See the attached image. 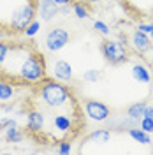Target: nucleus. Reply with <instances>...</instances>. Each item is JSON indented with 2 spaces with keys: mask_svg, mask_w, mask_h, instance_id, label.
<instances>
[{
  "mask_svg": "<svg viewBox=\"0 0 153 155\" xmlns=\"http://www.w3.org/2000/svg\"><path fill=\"white\" fill-rule=\"evenodd\" d=\"M39 16V0H0V35L21 37Z\"/></svg>",
  "mask_w": 153,
  "mask_h": 155,
  "instance_id": "2",
  "label": "nucleus"
},
{
  "mask_svg": "<svg viewBox=\"0 0 153 155\" xmlns=\"http://www.w3.org/2000/svg\"><path fill=\"white\" fill-rule=\"evenodd\" d=\"M48 78L44 53L34 39L0 35V79L14 87H35Z\"/></svg>",
  "mask_w": 153,
  "mask_h": 155,
  "instance_id": "1",
  "label": "nucleus"
},
{
  "mask_svg": "<svg viewBox=\"0 0 153 155\" xmlns=\"http://www.w3.org/2000/svg\"><path fill=\"white\" fill-rule=\"evenodd\" d=\"M70 41V34L67 28L63 27H53L48 30V34L44 35V48L51 51V53H57L60 49H63Z\"/></svg>",
  "mask_w": 153,
  "mask_h": 155,
  "instance_id": "7",
  "label": "nucleus"
},
{
  "mask_svg": "<svg viewBox=\"0 0 153 155\" xmlns=\"http://www.w3.org/2000/svg\"><path fill=\"white\" fill-rule=\"evenodd\" d=\"M111 137H113L111 129H95L81 139V145L77 148V152H90V146L107 145L111 141Z\"/></svg>",
  "mask_w": 153,
  "mask_h": 155,
  "instance_id": "8",
  "label": "nucleus"
},
{
  "mask_svg": "<svg viewBox=\"0 0 153 155\" xmlns=\"http://www.w3.org/2000/svg\"><path fill=\"white\" fill-rule=\"evenodd\" d=\"M129 48L134 49V53H137V55L144 57V55H148V53L153 49V41L148 37L144 32H141L139 28H135L134 32H132V35H130Z\"/></svg>",
  "mask_w": 153,
  "mask_h": 155,
  "instance_id": "9",
  "label": "nucleus"
},
{
  "mask_svg": "<svg viewBox=\"0 0 153 155\" xmlns=\"http://www.w3.org/2000/svg\"><path fill=\"white\" fill-rule=\"evenodd\" d=\"M55 2H57L58 5H65V4H72L74 0H55Z\"/></svg>",
  "mask_w": 153,
  "mask_h": 155,
  "instance_id": "25",
  "label": "nucleus"
},
{
  "mask_svg": "<svg viewBox=\"0 0 153 155\" xmlns=\"http://www.w3.org/2000/svg\"><path fill=\"white\" fill-rule=\"evenodd\" d=\"M146 104H148V102H144V101H137V102H134V104H130V106L127 107V116L139 122V120L144 116Z\"/></svg>",
  "mask_w": 153,
  "mask_h": 155,
  "instance_id": "14",
  "label": "nucleus"
},
{
  "mask_svg": "<svg viewBox=\"0 0 153 155\" xmlns=\"http://www.w3.org/2000/svg\"><path fill=\"white\" fill-rule=\"evenodd\" d=\"M127 134L130 136L135 143H139V145H143V146H148V145H151V143H153L151 134H150V132H146V130H143L139 125L127 129Z\"/></svg>",
  "mask_w": 153,
  "mask_h": 155,
  "instance_id": "13",
  "label": "nucleus"
},
{
  "mask_svg": "<svg viewBox=\"0 0 153 155\" xmlns=\"http://www.w3.org/2000/svg\"><path fill=\"white\" fill-rule=\"evenodd\" d=\"M139 127H141L143 130H146V132L153 134V118L151 116H143V118L139 120Z\"/></svg>",
  "mask_w": 153,
  "mask_h": 155,
  "instance_id": "21",
  "label": "nucleus"
},
{
  "mask_svg": "<svg viewBox=\"0 0 153 155\" xmlns=\"http://www.w3.org/2000/svg\"><path fill=\"white\" fill-rule=\"evenodd\" d=\"M60 14V5L55 0H39V16L44 23H49Z\"/></svg>",
  "mask_w": 153,
  "mask_h": 155,
  "instance_id": "11",
  "label": "nucleus"
},
{
  "mask_svg": "<svg viewBox=\"0 0 153 155\" xmlns=\"http://www.w3.org/2000/svg\"><path fill=\"white\" fill-rule=\"evenodd\" d=\"M25 113H27V134L35 137L37 141L46 143V116L44 113L32 106L28 102H25Z\"/></svg>",
  "mask_w": 153,
  "mask_h": 155,
  "instance_id": "4",
  "label": "nucleus"
},
{
  "mask_svg": "<svg viewBox=\"0 0 153 155\" xmlns=\"http://www.w3.org/2000/svg\"><path fill=\"white\" fill-rule=\"evenodd\" d=\"M146 62H148V65H150V69L153 71V57H150L148 60H146Z\"/></svg>",
  "mask_w": 153,
  "mask_h": 155,
  "instance_id": "26",
  "label": "nucleus"
},
{
  "mask_svg": "<svg viewBox=\"0 0 153 155\" xmlns=\"http://www.w3.org/2000/svg\"><path fill=\"white\" fill-rule=\"evenodd\" d=\"M83 111H85V116L90 118L92 122H97V124H104L111 118V107L104 104L102 101H97V99H85L83 102Z\"/></svg>",
  "mask_w": 153,
  "mask_h": 155,
  "instance_id": "6",
  "label": "nucleus"
},
{
  "mask_svg": "<svg viewBox=\"0 0 153 155\" xmlns=\"http://www.w3.org/2000/svg\"><path fill=\"white\" fill-rule=\"evenodd\" d=\"M58 153H70L72 152V141H60L57 145Z\"/></svg>",
  "mask_w": 153,
  "mask_h": 155,
  "instance_id": "22",
  "label": "nucleus"
},
{
  "mask_svg": "<svg viewBox=\"0 0 153 155\" xmlns=\"http://www.w3.org/2000/svg\"><path fill=\"white\" fill-rule=\"evenodd\" d=\"M100 78H102V71H99V69H88L83 72V81H86V83H97Z\"/></svg>",
  "mask_w": 153,
  "mask_h": 155,
  "instance_id": "17",
  "label": "nucleus"
},
{
  "mask_svg": "<svg viewBox=\"0 0 153 155\" xmlns=\"http://www.w3.org/2000/svg\"><path fill=\"white\" fill-rule=\"evenodd\" d=\"M93 28H95V32H99V34L104 35V37H109V35H111V28L107 27V23L100 21V19H95V21H93Z\"/></svg>",
  "mask_w": 153,
  "mask_h": 155,
  "instance_id": "18",
  "label": "nucleus"
},
{
  "mask_svg": "<svg viewBox=\"0 0 153 155\" xmlns=\"http://www.w3.org/2000/svg\"><path fill=\"white\" fill-rule=\"evenodd\" d=\"M132 19L153 21V0H118Z\"/></svg>",
  "mask_w": 153,
  "mask_h": 155,
  "instance_id": "5",
  "label": "nucleus"
},
{
  "mask_svg": "<svg viewBox=\"0 0 153 155\" xmlns=\"http://www.w3.org/2000/svg\"><path fill=\"white\" fill-rule=\"evenodd\" d=\"M150 88H151V94H153V78H151V81H150Z\"/></svg>",
  "mask_w": 153,
  "mask_h": 155,
  "instance_id": "27",
  "label": "nucleus"
},
{
  "mask_svg": "<svg viewBox=\"0 0 153 155\" xmlns=\"http://www.w3.org/2000/svg\"><path fill=\"white\" fill-rule=\"evenodd\" d=\"M39 30H41V21H39V19H35V21H32V23L28 25V28H27V32H25V37L34 39Z\"/></svg>",
  "mask_w": 153,
  "mask_h": 155,
  "instance_id": "20",
  "label": "nucleus"
},
{
  "mask_svg": "<svg viewBox=\"0 0 153 155\" xmlns=\"http://www.w3.org/2000/svg\"><path fill=\"white\" fill-rule=\"evenodd\" d=\"M144 116H151V118H153V102H148V104H146Z\"/></svg>",
  "mask_w": 153,
  "mask_h": 155,
  "instance_id": "23",
  "label": "nucleus"
},
{
  "mask_svg": "<svg viewBox=\"0 0 153 155\" xmlns=\"http://www.w3.org/2000/svg\"><path fill=\"white\" fill-rule=\"evenodd\" d=\"M135 28H139L141 32H144V34L153 41V21H139Z\"/></svg>",
  "mask_w": 153,
  "mask_h": 155,
  "instance_id": "19",
  "label": "nucleus"
},
{
  "mask_svg": "<svg viewBox=\"0 0 153 155\" xmlns=\"http://www.w3.org/2000/svg\"><path fill=\"white\" fill-rule=\"evenodd\" d=\"M53 78L62 81V83H70L72 78H74V72H72V65L69 64L67 60H57L53 64Z\"/></svg>",
  "mask_w": 153,
  "mask_h": 155,
  "instance_id": "10",
  "label": "nucleus"
},
{
  "mask_svg": "<svg viewBox=\"0 0 153 155\" xmlns=\"http://www.w3.org/2000/svg\"><path fill=\"white\" fill-rule=\"evenodd\" d=\"M81 2H85L88 5H97V4H100V2H104V0H81Z\"/></svg>",
  "mask_w": 153,
  "mask_h": 155,
  "instance_id": "24",
  "label": "nucleus"
},
{
  "mask_svg": "<svg viewBox=\"0 0 153 155\" xmlns=\"http://www.w3.org/2000/svg\"><path fill=\"white\" fill-rule=\"evenodd\" d=\"M127 48L129 46L122 42L120 39L106 37L100 42V53L109 65H120V64L129 62V49Z\"/></svg>",
  "mask_w": 153,
  "mask_h": 155,
  "instance_id": "3",
  "label": "nucleus"
},
{
  "mask_svg": "<svg viewBox=\"0 0 153 155\" xmlns=\"http://www.w3.org/2000/svg\"><path fill=\"white\" fill-rule=\"evenodd\" d=\"M130 74H132V78H134L137 83L148 85V83L151 81V78H153V71L150 69V65H148V64L137 62V64H134V65H132V69H130Z\"/></svg>",
  "mask_w": 153,
  "mask_h": 155,
  "instance_id": "12",
  "label": "nucleus"
},
{
  "mask_svg": "<svg viewBox=\"0 0 153 155\" xmlns=\"http://www.w3.org/2000/svg\"><path fill=\"white\" fill-rule=\"evenodd\" d=\"M72 12L76 14V18L79 19H86L90 16V9H88V4L81 2V0H74V5H72Z\"/></svg>",
  "mask_w": 153,
  "mask_h": 155,
  "instance_id": "16",
  "label": "nucleus"
},
{
  "mask_svg": "<svg viewBox=\"0 0 153 155\" xmlns=\"http://www.w3.org/2000/svg\"><path fill=\"white\" fill-rule=\"evenodd\" d=\"M23 137H25V132H21V129H18L16 122L11 124L5 129V139H7V143H21Z\"/></svg>",
  "mask_w": 153,
  "mask_h": 155,
  "instance_id": "15",
  "label": "nucleus"
}]
</instances>
